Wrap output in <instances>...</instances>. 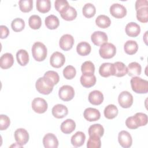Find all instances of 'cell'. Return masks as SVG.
<instances>
[{
  "mask_svg": "<svg viewBox=\"0 0 148 148\" xmlns=\"http://www.w3.org/2000/svg\"><path fill=\"white\" fill-rule=\"evenodd\" d=\"M83 116L85 119H86L87 121H95L100 119L101 113L97 109L88 108L84 110Z\"/></svg>",
  "mask_w": 148,
  "mask_h": 148,
  "instance_id": "15",
  "label": "cell"
},
{
  "mask_svg": "<svg viewBox=\"0 0 148 148\" xmlns=\"http://www.w3.org/2000/svg\"><path fill=\"white\" fill-rule=\"evenodd\" d=\"M104 128L100 124H94L91 125L88 128L89 136H97L99 138L103 136Z\"/></svg>",
  "mask_w": 148,
  "mask_h": 148,
  "instance_id": "28",
  "label": "cell"
},
{
  "mask_svg": "<svg viewBox=\"0 0 148 148\" xmlns=\"http://www.w3.org/2000/svg\"><path fill=\"white\" fill-rule=\"evenodd\" d=\"M132 90L138 94H145L148 92V82L139 76L133 77L130 81Z\"/></svg>",
  "mask_w": 148,
  "mask_h": 148,
  "instance_id": "1",
  "label": "cell"
},
{
  "mask_svg": "<svg viewBox=\"0 0 148 148\" xmlns=\"http://www.w3.org/2000/svg\"><path fill=\"white\" fill-rule=\"evenodd\" d=\"M91 39L92 43L97 46H99L105 43L108 41V36L106 34L102 31H95L91 36Z\"/></svg>",
  "mask_w": 148,
  "mask_h": 148,
  "instance_id": "13",
  "label": "cell"
},
{
  "mask_svg": "<svg viewBox=\"0 0 148 148\" xmlns=\"http://www.w3.org/2000/svg\"><path fill=\"white\" fill-rule=\"evenodd\" d=\"M125 125L130 129L134 130V129H136V128H138V127L137 126V125L135 123V121L134 120V119L133 116L128 117L126 119V120H125Z\"/></svg>",
  "mask_w": 148,
  "mask_h": 148,
  "instance_id": "47",
  "label": "cell"
},
{
  "mask_svg": "<svg viewBox=\"0 0 148 148\" xmlns=\"http://www.w3.org/2000/svg\"><path fill=\"white\" fill-rule=\"evenodd\" d=\"M101 142L100 138L97 136H90L87 141V147L88 148H100Z\"/></svg>",
  "mask_w": 148,
  "mask_h": 148,
  "instance_id": "42",
  "label": "cell"
},
{
  "mask_svg": "<svg viewBox=\"0 0 148 148\" xmlns=\"http://www.w3.org/2000/svg\"><path fill=\"white\" fill-rule=\"evenodd\" d=\"M28 24L32 29H38L42 25V20L38 15H32L29 18Z\"/></svg>",
  "mask_w": 148,
  "mask_h": 148,
  "instance_id": "38",
  "label": "cell"
},
{
  "mask_svg": "<svg viewBox=\"0 0 148 148\" xmlns=\"http://www.w3.org/2000/svg\"><path fill=\"white\" fill-rule=\"evenodd\" d=\"M117 108L113 104L108 105L104 109V116L108 119H113L118 114Z\"/></svg>",
  "mask_w": 148,
  "mask_h": 148,
  "instance_id": "33",
  "label": "cell"
},
{
  "mask_svg": "<svg viewBox=\"0 0 148 148\" xmlns=\"http://www.w3.org/2000/svg\"><path fill=\"white\" fill-rule=\"evenodd\" d=\"M140 65L136 62H132L127 66V73L130 76L135 77L139 76L141 73Z\"/></svg>",
  "mask_w": 148,
  "mask_h": 148,
  "instance_id": "25",
  "label": "cell"
},
{
  "mask_svg": "<svg viewBox=\"0 0 148 148\" xmlns=\"http://www.w3.org/2000/svg\"><path fill=\"white\" fill-rule=\"evenodd\" d=\"M61 17L66 21H72L76 18L77 12L76 9L71 6H69L64 11L60 13Z\"/></svg>",
  "mask_w": 148,
  "mask_h": 148,
  "instance_id": "26",
  "label": "cell"
},
{
  "mask_svg": "<svg viewBox=\"0 0 148 148\" xmlns=\"http://www.w3.org/2000/svg\"><path fill=\"white\" fill-rule=\"evenodd\" d=\"M119 103L123 108H128L133 103V96L127 91H123L119 95Z\"/></svg>",
  "mask_w": 148,
  "mask_h": 148,
  "instance_id": "6",
  "label": "cell"
},
{
  "mask_svg": "<svg viewBox=\"0 0 148 148\" xmlns=\"http://www.w3.org/2000/svg\"><path fill=\"white\" fill-rule=\"evenodd\" d=\"M86 140V135L82 131H77L71 137V142L75 147L82 146Z\"/></svg>",
  "mask_w": 148,
  "mask_h": 148,
  "instance_id": "24",
  "label": "cell"
},
{
  "mask_svg": "<svg viewBox=\"0 0 148 148\" xmlns=\"http://www.w3.org/2000/svg\"><path fill=\"white\" fill-rule=\"evenodd\" d=\"M81 71L83 74L94 75L95 72V66L91 61H87L82 64L81 66Z\"/></svg>",
  "mask_w": 148,
  "mask_h": 148,
  "instance_id": "37",
  "label": "cell"
},
{
  "mask_svg": "<svg viewBox=\"0 0 148 148\" xmlns=\"http://www.w3.org/2000/svg\"><path fill=\"white\" fill-rule=\"evenodd\" d=\"M51 8V2L50 0H37L36 9L42 13L48 12Z\"/></svg>",
  "mask_w": 148,
  "mask_h": 148,
  "instance_id": "34",
  "label": "cell"
},
{
  "mask_svg": "<svg viewBox=\"0 0 148 148\" xmlns=\"http://www.w3.org/2000/svg\"><path fill=\"white\" fill-rule=\"evenodd\" d=\"M43 143L46 148H57L58 146V140L54 134L48 133L44 136Z\"/></svg>",
  "mask_w": 148,
  "mask_h": 148,
  "instance_id": "14",
  "label": "cell"
},
{
  "mask_svg": "<svg viewBox=\"0 0 148 148\" xmlns=\"http://www.w3.org/2000/svg\"><path fill=\"white\" fill-rule=\"evenodd\" d=\"M103 101V94L98 90H94L88 95V101L90 103L94 105H99Z\"/></svg>",
  "mask_w": 148,
  "mask_h": 148,
  "instance_id": "18",
  "label": "cell"
},
{
  "mask_svg": "<svg viewBox=\"0 0 148 148\" xmlns=\"http://www.w3.org/2000/svg\"><path fill=\"white\" fill-rule=\"evenodd\" d=\"M31 51L34 58L37 61H42L47 57V47L42 42H36L34 43L32 46Z\"/></svg>",
  "mask_w": 148,
  "mask_h": 148,
  "instance_id": "3",
  "label": "cell"
},
{
  "mask_svg": "<svg viewBox=\"0 0 148 148\" xmlns=\"http://www.w3.org/2000/svg\"><path fill=\"white\" fill-rule=\"evenodd\" d=\"M11 27L14 32H20L25 27V22L21 18H16L12 21Z\"/></svg>",
  "mask_w": 148,
  "mask_h": 148,
  "instance_id": "40",
  "label": "cell"
},
{
  "mask_svg": "<svg viewBox=\"0 0 148 148\" xmlns=\"http://www.w3.org/2000/svg\"><path fill=\"white\" fill-rule=\"evenodd\" d=\"M95 23L99 28H106L110 25L111 20L108 16L104 14H101L96 18Z\"/></svg>",
  "mask_w": 148,
  "mask_h": 148,
  "instance_id": "32",
  "label": "cell"
},
{
  "mask_svg": "<svg viewBox=\"0 0 148 148\" xmlns=\"http://www.w3.org/2000/svg\"><path fill=\"white\" fill-rule=\"evenodd\" d=\"M46 27L50 29H56L60 24V21L58 17L53 14H51L46 17L45 20Z\"/></svg>",
  "mask_w": 148,
  "mask_h": 148,
  "instance_id": "27",
  "label": "cell"
},
{
  "mask_svg": "<svg viewBox=\"0 0 148 148\" xmlns=\"http://www.w3.org/2000/svg\"><path fill=\"white\" fill-rule=\"evenodd\" d=\"M124 49L125 52L129 55H133L135 54L138 49V45L136 41L132 40H127L124 45Z\"/></svg>",
  "mask_w": 148,
  "mask_h": 148,
  "instance_id": "29",
  "label": "cell"
},
{
  "mask_svg": "<svg viewBox=\"0 0 148 148\" xmlns=\"http://www.w3.org/2000/svg\"><path fill=\"white\" fill-rule=\"evenodd\" d=\"M76 69L72 65L66 66L63 70V75L64 77L68 80L74 78V77L76 76Z\"/></svg>",
  "mask_w": 148,
  "mask_h": 148,
  "instance_id": "43",
  "label": "cell"
},
{
  "mask_svg": "<svg viewBox=\"0 0 148 148\" xmlns=\"http://www.w3.org/2000/svg\"><path fill=\"white\" fill-rule=\"evenodd\" d=\"M110 13L113 17L117 18H121L126 15L127 9L123 5L116 3L110 7Z\"/></svg>",
  "mask_w": 148,
  "mask_h": 148,
  "instance_id": "11",
  "label": "cell"
},
{
  "mask_svg": "<svg viewBox=\"0 0 148 148\" xmlns=\"http://www.w3.org/2000/svg\"><path fill=\"white\" fill-rule=\"evenodd\" d=\"M74 44V38L70 34L62 35L59 41V45L61 49L68 51L71 49Z\"/></svg>",
  "mask_w": 148,
  "mask_h": 148,
  "instance_id": "12",
  "label": "cell"
},
{
  "mask_svg": "<svg viewBox=\"0 0 148 148\" xmlns=\"http://www.w3.org/2000/svg\"><path fill=\"white\" fill-rule=\"evenodd\" d=\"M1 29V38L4 39L6 38L9 34V30L8 28L5 25H1L0 26Z\"/></svg>",
  "mask_w": 148,
  "mask_h": 148,
  "instance_id": "48",
  "label": "cell"
},
{
  "mask_svg": "<svg viewBox=\"0 0 148 148\" xmlns=\"http://www.w3.org/2000/svg\"><path fill=\"white\" fill-rule=\"evenodd\" d=\"M58 95L60 99L64 101H69L73 99L75 95L73 88L69 85H64L60 88Z\"/></svg>",
  "mask_w": 148,
  "mask_h": 148,
  "instance_id": "5",
  "label": "cell"
},
{
  "mask_svg": "<svg viewBox=\"0 0 148 148\" xmlns=\"http://www.w3.org/2000/svg\"><path fill=\"white\" fill-rule=\"evenodd\" d=\"M45 77L49 79L54 84H57L60 80V77L57 72L53 71H48L44 74Z\"/></svg>",
  "mask_w": 148,
  "mask_h": 148,
  "instance_id": "44",
  "label": "cell"
},
{
  "mask_svg": "<svg viewBox=\"0 0 148 148\" xmlns=\"http://www.w3.org/2000/svg\"><path fill=\"white\" fill-rule=\"evenodd\" d=\"M18 4L20 10L24 13L30 12L33 8L32 0H20Z\"/></svg>",
  "mask_w": 148,
  "mask_h": 148,
  "instance_id": "41",
  "label": "cell"
},
{
  "mask_svg": "<svg viewBox=\"0 0 148 148\" xmlns=\"http://www.w3.org/2000/svg\"><path fill=\"white\" fill-rule=\"evenodd\" d=\"M133 117L135 123L138 127L144 126L147 123V116L145 113L141 112L136 113Z\"/></svg>",
  "mask_w": 148,
  "mask_h": 148,
  "instance_id": "39",
  "label": "cell"
},
{
  "mask_svg": "<svg viewBox=\"0 0 148 148\" xmlns=\"http://www.w3.org/2000/svg\"><path fill=\"white\" fill-rule=\"evenodd\" d=\"M17 62L21 66L26 65L29 62V55L28 52L24 49L19 50L16 53Z\"/></svg>",
  "mask_w": 148,
  "mask_h": 148,
  "instance_id": "30",
  "label": "cell"
},
{
  "mask_svg": "<svg viewBox=\"0 0 148 148\" xmlns=\"http://www.w3.org/2000/svg\"><path fill=\"white\" fill-rule=\"evenodd\" d=\"M32 108L36 113L41 114L45 113L47 109V103L45 99L42 98H35L33 99L32 103Z\"/></svg>",
  "mask_w": 148,
  "mask_h": 148,
  "instance_id": "7",
  "label": "cell"
},
{
  "mask_svg": "<svg viewBox=\"0 0 148 148\" xmlns=\"http://www.w3.org/2000/svg\"><path fill=\"white\" fill-rule=\"evenodd\" d=\"M10 124L9 117L4 114L0 115V130L1 131L6 130Z\"/></svg>",
  "mask_w": 148,
  "mask_h": 148,
  "instance_id": "46",
  "label": "cell"
},
{
  "mask_svg": "<svg viewBox=\"0 0 148 148\" xmlns=\"http://www.w3.org/2000/svg\"><path fill=\"white\" fill-rule=\"evenodd\" d=\"M54 5L56 9L60 12V13L64 11L69 6L68 2L66 0H56L54 2Z\"/></svg>",
  "mask_w": 148,
  "mask_h": 148,
  "instance_id": "45",
  "label": "cell"
},
{
  "mask_svg": "<svg viewBox=\"0 0 148 148\" xmlns=\"http://www.w3.org/2000/svg\"><path fill=\"white\" fill-rule=\"evenodd\" d=\"M65 62V57L64 54L60 52H54L50 58V65L56 68L62 66Z\"/></svg>",
  "mask_w": 148,
  "mask_h": 148,
  "instance_id": "9",
  "label": "cell"
},
{
  "mask_svg": "<svg viewBox=\"0 0 148 148\" xmlns=\"http://www.w3.org/2000/svg\"><path fill=\"white\" fill-rule=\"evenodd\" d=\"M91 50L90 45L86 42H82L77 44L76 46L77 53L82 56H85L90 54Z\"/></svg>",
  "mask_w": 148,
  "mask_h": 148,
  "instance_id": "31",
  "label": "cell"
},
{
  "mask_svg": "<svg viewBox=\"0 0 148 148\" xmlns=\"http://www.w3.org/2000/svg\"><path fill=\"white\" fill-rule=\"evenodd\" d=\"M14 139L17 143L21 146L25 145L29 140V134L24 128H18L14 132Z\"/></svg>",
  "mask_w": 148,
  "mask_h": 148,
  "instance_id": "8",
  "label": "cell"
},
{
  "mask_svg": "<svg viewBox=\"0 0 148 148\" xmlns=\"http://www.w3.org/2000/svg\"><path fill=\"white\" fill-rule=\"evenodd\" d=\"M99 73L102 77H106L113 76V64L110 62L103 63L99 68Z\"/></svg>",
  "mask_w": 148,
  "mask_h": 148,
  "instance_id": "21",
  "label": "cell"
},
{
  "mask_svg": "<svg viewBox=\"0 0 148 148\" xmlns=\"http://www.w3.org/2000/svg\"><path fill=\"white\" fill-rule=\"evenodd\" d=\"M127 73V67L125 65L120 61L113 63V76L122 77Z\"/></svg>",
  "mask_w": 148,
  "mask_h": 148,
  "instance_id": "20",
  "label": "cell"
},
{
  "mask_svg": "<svg viewBox=\"0 0 148 148\" xmlns=\"http://www.w3.org/2000/svg\"><path fill=\"white\" fill-rule=\"evenodd\" d=\"M125 32L130 37H136L140 32V26L134 22H130L126 25Z\"/></svg>",
  "mask_w": 148,
  "mask_h": 148,
  "instance_id": "19",
  "label": "cell"
},
{
  "mask_svg": "<svg viewBox=\"0 0 148 148\" xmlns=\"http://www.w3.org/2000/svg\"><path fill=\"white\" fill-rule=\"evenodd\" d=\"M96 81V77L94 75L83 74L80 77V83L86 88L92 87L95 85Z\"/></svg>",
  "mask_w": 148,
  "mask_h": 148,
  "instance_id": "22",
  "label": "cell"
},
{
  "mask_svg": "<svg viewBox=\"0 0 148 148\" xmlns=\"http://www.w3.org/2000/svg\"><path fill=\"white\" fill-rule=\"evenodd\" d=\"M136 18L141 23L148 21V7H142L136 10Z\"/></svg>",
  "mask_w": 148,
  "mask_h": 148,
  "instance_id": "36",
  "label": "cell"
},
{
  "mask_svg": "<svg viewBox=\"0 0 148 148\" xmlns=\"http://www.w3.org/2000/svg\"><path fill=\"white\" fill-rule=\"evenodd\" d=\"M100 56L105 59H109L113 57L116 53V46L111 43H105L101 45L99 50Z\"/></svg>",
  "mask_w": 148,
  "mask_h": 148,
  "instance_id": "4",
  "label": "cell"
},
{
  "mask_svg": "<svg viewBox=\"0 0 148 148\" xmlns=\"http://www.w3.org/2000/svg\"><path fill=\"white\" fill-rule=\"evenodd\" d=\"M52 114L57 119H62L65 117L68 113L66 106L62 104H57L54 105L51 110Z\"/></svg>",
  "mask_w": 148,
  "mask_h": 148,
  "instance_id": "16",
  "label": "cell"
},
{
  "mask_svg": "<svg viewBox=\"0 0 148 148\" xmlns=\"http://www.w3.org/2000/svg\"><path fill=\"white\" fill-rule=\"evenodd\" d=\"M76 128V123L74 121V120L68 119L64 121L61 124V131L65 134H69L72 132Z\"/></svg>",
  "mask_w": 148,
  "mask_h": 148,
  "instance_id": "23",
  "label": "cell"
},
{
  "mask_svg": "<svg viewBox=\"0 0 148 148\" xmlns=\"http://www.w3.org/2000/svg\"><path fill=\"white\" fill-rule=\"evenodd\" d=\"M119 143L124 148L130 147L132 143V139L130 134L127 131H121L118 135Z\"/></svg>",
  "mask_w": 148,
  "mask_h": 148,
  "instance_id": "10",
  "label": "cell"
},
{
  "mask_svg": "<svg viewBox=\"0 0 148 148\" xmlns=\"http://www.w3.org/2000/svg\"><path fill=\"white\" fill-rule=\"evenodd\" d=\"M54 84L47 77H39L36 82L35 87L37 91L44 95L49 94L53 90Z\"/></svg>",
  "mask_w": 148,
  "mask_h": 148,
  "instance_id": "2",
  "label": "cell"
},
{
  "mask_svg": "<svg viewBox=\"0 0 148 148\" xmlns=\"http://www.w3.org/2000/svg\"><path fill=\"white\" fill-rule=\"evenodd\" d=\"M142 7H148V2L147 0H137L135 2V9L137 10Z\"/></svg>",
  "mask_w": 148,
  "mask_h": 148,
  "instance_id": "49",
  "label": "cell"
},
{
  "mask_svg": "<svg viewBox=\"0 0 148 148\" xmlns=\"http://www.w3.org/2000/svg\"><path fill=\"white\" fill-rule=\"evenodd\" d=\"M82 13L86 17L91 18L93 17L96 13L95 7L91 3H86L83 7Z\"/></svg>",
  "mask_w": 148,
  "mask_h": 148,
  "instance_id": "35",
  "label": "cell"
},
{
  "mask_svg": "<svg viewBox=\"0 0 148 148\" xmlns=\"http://www.w3.org/2000/svg\"><path fill=\"white\" fill-rule=\"evenodd\" d=\"M14 63V58L11 53L3 54L0 58V66L1 68L6 69L10 68Z\"/></svg>",
  "mask_w": 148,
  "mask_h": 148,
  "instance_id": "17",
  "label": "cell"
}]
</instances>
